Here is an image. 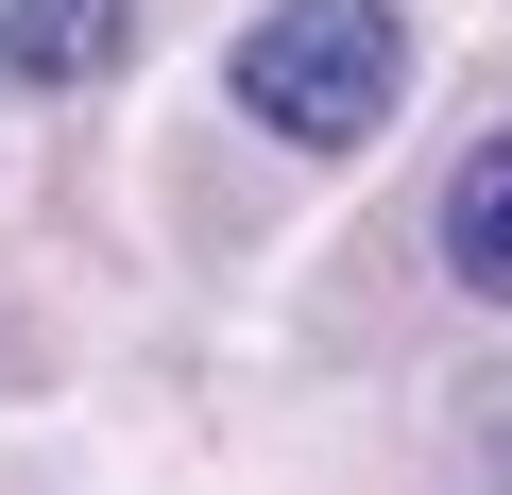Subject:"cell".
<instances>
[{
	"mask_svg": "<svg viewBox=\"0 0 512 495\" xmlns=\"http://www.w3.org/2000/svg\"><path fill=\"white\" fill-rule=\"evenodd\" d=\"M239 120L256 137H308V154H359L410 86V35H393V0H274V18L239 35Z\"/></svg>",
	"mask_w": 512,
	"mask_h": 495,
	"instance_id": "obj_1",
	"label": "cell"
},
{
	"mask_svg": "<svg viewBox=\"0 0 512 495\" xmlns=\"http://www.w3.org/2000/svg\"><path fill=\"white\" fill-rule=\"evenodd\" d=\"M137 52V0H0V69L18 86H103Z\"/></svg>",
	"mask_w": 512,
	"mask_h": 495,
	"instance_id": "obj_2",
	"label": "cell"
},
{
	"mask_svg": "<svg viewBox=\"0 0 512 495\" xmlns=\"http://www.w3.org/2000/svg\"><path fill=\"white\" fill-rule=\"evenodd\" d=\"M444 274L512 308V137H478V154L444 171Z\"/></svg>",
	"mask_w": 512,
	"mask_h": 495,
	"instance_id": "obj_3",
	"label": "cell"
}]
</instances>
